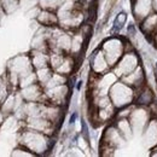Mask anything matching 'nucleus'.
<instances>
[{
  "mask_svg": "<svg viewBox=\"0 0 157 157\" xmlns=\"http://www.w3.org/2000/svg\"><path fill=\"white\" fill-rule=\"evenodd\" d=\"M82 129H84V133L86 135V138H88V132H87V127H86V123L82 122Z\"/></svg>",
  "mask_w": 157,
  "mask_h": 157,
  "instance_id": "1",
  "label": "nucleus"
},
{
  "mask_svg": "<svg viewBox=\"0 0 157 157\" xmlns=\"http://www.w3.org/2000/svg\"><path fill=\"white\" fill-rule=\"evenodd\" d=\"M75 119H76V114H74L73 116H71V119H70V123H74V121H75Z\"/></svg>",
  "mask_w": 157,
  "mask_h": 157,
  "instance_id": "2",
  "label": "nucleus"
}]
</instances>
